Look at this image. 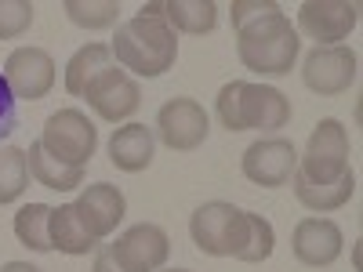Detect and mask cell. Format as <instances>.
<instances>
[{
    "mask_svg": "<svg viewBox=\"0 0 363 272\" xmlns=\"http://www.w3.org/2000/svg\"><path fill=\"white\" fill-rule=\"evenodd\" d=\"M229 15L244 69L262 76H284L294 69L301 40L277 0H233Z\"/></svg>",
    "mask_w": 363,
    "mask_h": 272,
    "instance_id": "obj_1",
    "label": "cell"
},
{
    "mask_svg": "<svg viewBox=\"0 0 363 272\" xmlns=\"http://www.w3.org/2000/svg\"><path fill=\"white\" fill-rule=\"evenodd\" d=\"M113 62L124 69V73H135V76H164L174 58H178V33L164 22V18H153V15H135L128 18L124 26L116 29V40H113Z\"/></svg>",
    "mask_w": 363,
    "mask_h": 272,
    "instance_id": "obj_2",
    "label": "cell"
},
{
    "mask_svg": "<svg viewBox=\"0 0 363 272\" xmlns=\"http://www.w3.org/2000/svg\"><path fill=\"white\" fill-rule=\"evenodd\" d=\"M215 113L229 135L233 131H280L291 124V98L269 84L229 80L222 84L215 98Z\"/></svg>",
    "mask_w": 363,
    "mask_h": 272,
    "instance_id": "obj_3",
    "label": "cell"
},
{
    "mask_svg": "<svg viewBox=\"0 0 363 272\" xmlns=\"http://www.w3.org/2000/svg\"><path fill=\"white\" fill-rule=\"evenodd\" d=\"M349 174V131L342 120L323 116L309 135L306 157H298L294 178L309 181V186H330Z\"/></svg>",
    "mask_w": 363,
    "mask_h": 272,
    "instance_id": "obj_4",
    "label": "cell"
},
{
    "mask_svg": "<svg viewBox=\"0 0 363 272\" xmlns=\"http://www.w3.org/2000/svg\"><path fill=\"white\" fill-rule=\"evenodd\" d=\"M244 232H247V210H240L225 200H211L193 210L189 218V236L196 251L211 258H236L244 247Z\"/></svg>",
    "mask_w": 363,
    "mask_h": 272,
    "instance_id": "obj_5",
    "label": "cell"
},
{
    "mask_svg": "<svg viewBox=\"0 0 363 272\" xmlns=\"http://www.w3.org/2000/svg\"><path fill=\"white\" fill-rule=\"evenodd\" d=\"M40 145L58 164L87 167L91 157H95V149H99V128L91 124L87 113H80V109H58V113L48 116Z\"/></svg>",
    "mask_w": 363,
    "mask_h": 272,
    "instance_id": "obj_6",
    "label": "cell"
},
{
    "mask_svg": "<svg viewBox=\"0 0 363 272\" xmlns=\"http://www.w3.org/2000/svg\"><path fill=\"white\" fill-rule=\"evenodd\" d=\"M359 76V58L352 47L335 44V47H313L301 66V80L309 91H316L320 98H335L356 84Z\"/></svg>",
    "mask_w": 363,
    "mask_h": 272,
    "instance_id": "obj_7",
    "label": "cell"
},
{
    "mask_svg": "<svg viewBox=\"0 0 363 272\" xmlns=\"http://www.w3.org/2000/svg\"><path fill=\"white\" fill-rule=\"evenodd\" d=\"M84 98L95 109L99 120H106V124H124V120H131L142 106V87L131 73H124L120 66H109L87 84Z\"/></svg>",
    "mask_w": 363,
    "mask_h": 272,
    "instance_id": "obj_8",
    "label": "cell"
},
{
    "mask_svg": "<svg viewBox=\"0 0 363 272\" xmlns=\"http://www.w3.org/2000/svg\"><path fill=\"white\" fill-rule=\"evenodd\" d=\"M211 135V116L196 98H171L157 113V138L171 153H193Z\"/></svg>",
    "mask_w": 363,
    "mask_h": 272,
    "instance_id": "obj_9",
    "label": "cell"
},
{
    "mask_svg": "<svg viewBox=\"0 0 363 272\" xmlns=\"http://www.w3.org/2000/svg\"><path fill=\"white\" fill-rule=\"evenodd\" d=\"M359 22V4L356 0H306L298 8V33L316 40V47H335L345 40Z\"/></svg>",
    "mask_w": 363,
    "mask_h": 272,
    "instance_id": "obj_10",
    "label": "cell"
},
{
    "mask_svg": "<svg viewBox=\"0 0 363 272\" xmlns=\"http://www.w3.org/2000/svg\"><path fill=\"white\" fill-rule=\"evenodd\" d=\"M240 171H244L247 181H255L262 189H280L298 171V149L287 138H258L255 145L244 149Z\"/></svg>",
    "mask_w": 363,
    "mask_h": 272,
    "instance_id": "obj_11",
    "label": "cell"
},
{
    "mask_svg": "<svg viewBox=\"0 0 363 272\" xmlns=\"http://www.w3.org/2000/svg\"><path fill=\"white\" fill-rule=\"evenodd\" d=\"M109 247H113V258L120 261L124 272H160L167 265V254H171V239L160 225L142 222V225H131Z\"/></svg>",
    "mask_w": 363,
    "mask_h": 272,
    "instance_id": "obj_12",
    "label": "cell"
},
{
    "mask_svg": "<svg viewBox=\"0 0 363 272\" xmlns=\"http://www.w3.org/2000/svg\"><path fill=\"white\" fill-rule=\"evenodd\" d=\"M4 80L15 98L40 102L55 87V58L44 47H15L4 62Z\"/></svg>",
    "mask_w": 363,
    "mask_h": 272,
    "instance_id": "obj_13",
    "label": "cell"
},
{
    "mask_svg": "<svg viewBox=\"0 0 363 272\" xmlns=\"http://www.w3.org/2000/svg\"><path fill=\"white\" fill-rule=\"evenodd\" d=\"M77 215L84 222V229L95 236V239H106L109 232H116V225L124 222L128 215V200L116 186L109 181H95V186H87L80 196H77Z\"/></svg>",
    "mask_w": 363,
    "mask_h": 272,
    "instance_id": "obj_14",
    "label": "cell"
},
{
    "mask_svg": "<svg viewBox=\"0 0 363 272\" xmlns=\"http://www.w3.org/2000/svg\"><path fill=\"white\" fill-rule=\"evenodd\" d=\"M342 229L330 222V218H301L294 225V236H291V251L301 265L309 268H327L335 265L338 254H342Z\"/></svg>",
    "mask_w": 363,
    "mask_h": 272,
    "instance_id": "obj_15",
    "label": "cell"
},
{
    "mask_svg": "<svg viewBox=\"0 0 363 272\" xmlns=\"http://www.w3.org/2000/svg\"><path fill=\"white\" fill-rule=\"evenodd\" d=\"M138 15L164 18L174 33H189V37L215 33V26H218L215 0H149V4H142Z\"/></svg>",
    "mask_w": 363,
    "mask_h": 272,
    "instance_id": "obj_16",
    "label": "cell"
},
{
    "mask_svg": "<svg viewBox=\"0 0 363 272\" xmlns=\"http://www.w3.org/2000/svg\"><path fill=\"white\" fill-rule=\"evenodd\" d=\"M153 157H157V135H153V128L124 124V128L113 131V138H109V160H113L116 171L138 174V171H145L149 164H153Z\"/></svg>",
    "mask_w": 363,
    "mask_h": 272,
    "instance_id": "obj_17",
    "label": "cell"
},
{
    "mask_svg": "<svg viewBox=\"0 0 363 272\" xmlns=\"http://www.w3.org/2000/svg\"><path fill=\"white\" fill-rule=\"evenodd\" d=\"M48 236H51V251L58 254H69V258H84L99 247V239L91 236L77 215L73 203L62 207H51V218H48Z\"/></svg>",
    "mask_w": 363,
    "mask_h": 272,
    "instance_id": "obj_18",
    "label": "cell"
},
{
    "mask_svg": "<svg viewBox=\"0 0 363 272\" xmlns=\"http://www.w3.org/2000/svg\"><path fill=\"white\" fill-rule=\"evenodd\" d=\"M26 164H29V178L44 189H55V193H69L77 186H84V167H66L58 164L55 157L44 153V145L33 142L26 149Z\"/></svg>",
    "mask_w": 363,
    "mask_h": 272,
    "instance_id": "obj_19",
    "label": "cell"
},
{
    "mask_svg": "<svg viewBox=\"0 0 363 272\" xmlns=\"http://www.w3.org/2000/svg\"><path fill=\"white\" fill-rule=\"evenodd\" d=\"M291 186H294V196H298V203L306 207V210L327 215V210H338V207H345V203L352 200L356 178H352V171H349L342 181H330V186H309V181H301V178L291 174Z\"/></svg>",
    "mask_w": 363,
    "mask_h": 272,
    "instance_id": "obj_20",
    "label": "cell"
},
{
    "mask_svg": "<svg viewBox=\"0 0 363 272\" xmlns=\"http://www.w3.org/2000/svg\"><path fill=\"white\" fill-rule=\"evenodd\" d=\"M109 66H116V62H113V51L106 44H84L69 58V66H66V91L77 95V98H84L87 84L95 80L102 69H109Z\"/></svg>",
    "mask_w": 363,
    "mask_h": 272,
    "instance_id": "obj_21",
    "label": "cell"
},
{
    "mask_svg": "<svg viewBox=\"0 0 363 272\" xmlns=\"http://www.w3.org/2000/svg\"><path fill=\"white\" fill-rule=\"evenodd\" d=\"M48 218H51V207L48 203H26V207H18V215H15V236H18V244L29 247V251H37V254H48L51 251Z\"/></svg>",
    "mask_w": 363,
    "mask_h": 272,
    "instance_id": "obj_22",
    "label": "cell"
},
{
    "mask_svg": "<svg viewBox=\"0 0 363 272\" xmlns=\"http://www.w3.org/2000/svg\"><path fill=\"white\" fill-rule=\"evenodd\" d=\"M29 189V164H26V149L4 145L0 149V207L15 203Z\"/></svg>",
    "mask_w": 363,
    "mask_h": 272,
    "instance_id": "obj_23",
    "label": "cell"
},
{
    "mask_svg": "<svg viewBox=\"0 0 363 272\" xmlns=\"http://www.w3.org/2000/svg\"><path fill=\"white\" fill-rule=\"evenodd\" d=\"M62 11L80 29H109L120 18V4H116V0H66Z\"/></svg>",
    "mask_w": 363,
    "mask_h": 272,
    "instance_id": "obj_24",
    "label": "cell"
},
{
    "mask_svg": "<svg viewBox=\"0 0 363 272\" xmlns=\"http://www.w3.org/2000/svg\"><path fill=\"white\" fill-rule=\"evenodd\" d=\"M272 247H277V232H272V225H269L262 215L247 210V232H244V247H240L236 261L258 265V261L272 258Z\"/></svg>",
    "mask_w": 363,
    "mask_h": 272,
    "instance_id": "obj_25",
    "label": "cell"
},
{
    "mask_svg": "<svg viewBox=\"0 0 363 272\" xmlns=\"http://www.w3.org/2000/svg\"><path fill=\"white\" fill-rule=\"evenodd\" d=\"M33 26V4L29 0H0V40H15Z\"/></svg>",
    "mask_w": 363,
    "mask_h": 272,
    "instance_id": "obj_26",
    "label": "cell"
},
{
    "mask_svg": "<svg viewBox=\"0 0 363 272\" xmlns=\"http://www.w3.org/2000/svg\"><path fill=\"white\" fill-rule=\"evenodd\" d=\"M15 131H18V98L11 95L4 73H0V142L11 138Z\"/></svg>",
    "mask_w": 363,
    "mask_h": 272,
    "instance_id": "obj_27",
    "label": "cell"
},
{
    "mask_svg": "<svg viewBox=\"0 0 363 272\" xmlns=\"http://www.w3.org/2000/svg\"><path fill=\"white\" fill-rule=\"evenodd\" d=\"M91 272H124V268H120V261L113 258V247H109V244H102V247H99V254H95V265H91Z\"/></svg>",
    "mask_w": 363,
    "mask_h": 272,
    "instance_id": "obj_28",
    "label": "cell"
},
{
    "mask_svg": "<svg viewBox=\"0 0 363 272\" xmlns=\"http://www.w3.org/2000/svg\"><path fill=\"white\" fill-rule=\"evenodd\" d=\"M0 272H40V268L29 261H8V265H0Z\"/></svg>",
    "mask_w": 363,
    "mask_h": 272,
    "instance_id": "obj_29",
    "label": "cell"
},
{
    "mask_svg": "<svg viewBox=\"0 0 363 272\" xmlns=\"http://www.w3.org/2000/svg\"><path fill=\"white\" fill-rule=\"evenodd\" d=\"M160 272H189V268H160Z\"/></svg>",
    "mask_w": 363,
    "mask_h": 272,
    "instance_id": "obj_30",
    "label": "cell"
}]
</instances>
